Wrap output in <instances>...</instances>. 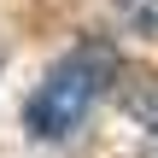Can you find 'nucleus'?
<instances>
[{
	"label": "nucleus",
	"instance_id": "1",
	"mask_svg": "<svg viewBox=\"0 0 158 158\" xmlns=\"http://www.w3.org/2000/svg\"><path fill=\"white\" fill-rule=\"evenodd\" d=\"M117 76H123V59H117L111 41H100V35L76 41L64 59L47 64V76H41V82L29 88V100H23V129H29V141H70V135L88 123V111H94L106 94H117Z\"/></svg>",
	"mask_w": 158,
	"mask_h": 158
},
{
	"label": "nucleus",
	"instance_id": "4",
	"mask_svg": "<svg viewBox=\"0 0 158 158\" xmlns=\"http://www.w3.org/2000/svg\"><path fill=\"white\" fill-rule=\"evenodd\" d=\"M0 59H6V47H0Z\"/></svg>",
	"mask_w": 158,
	"mask_h": 158
},
{
	"label": "nucleus",
	"instance_id": "2",
	"mask_svg": "<svg viewBox=\"0 0 158 158\" xmlns=\"http://www.w3.org/2000/svg\"><path fill=\"white\" fill-rule=\"evenodd\" d=\"M111 12L135 29V35H147V41H158V0H111Z\"/></svg>",
	"mask_w": 158,
	"mask_h": 158
},
{
	"label": "nucleus",
	"instance_id": "3",
	"mask_svg": "<svg viewBox=\"0 0 158 158\" xmlns=\"http://www.w3.org/2000/svg\"><path fill=\"white\" fill-rule=\"evenodd\" d=\"M141 158H158V129H147V141H141Z\"/></svg>",
	"mask_w": 158,
	"mask_h": 158
}]
</instances>
